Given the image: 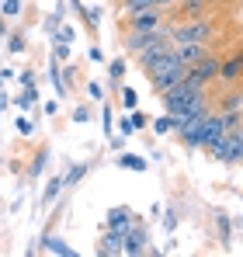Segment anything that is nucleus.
I'll return each mask as SVG.
<instances>
[{
  "instance_id": "f257e3e1",
  "label": "nucleus",
  "mask_w": 243,
  "mask_h": 257,
  "mask_svg": "<svg viewBox=\"0 0 243 257\" xmlns=\"http://www.w3.org/2000/svg\"><path fill=\"white\" fill-rule=\"evenodd\" d=\"M222 32H226V25H222V18L219 14H195V18H177V21H170L167 25V39L177 45V42H205V45H219L222 39Z\"/></svg>"
},
{
  "instance_id": "f03ea898",
  "label": "nucleus",
  "mask_w": 243,
  "mask_h": 257,
  "mask_svg": "<svg viewBox=\"0 0 243 257\" xmlns=\"http://www.w3.org/2000/svg\"><path fill=\"white\" fill-rule=\"evenodd\" d=\"M208 157L215 160V164H226V167H236L243 160V128H229L212 150H208Z\"/></svg>"
},
{
  "instance_id": "7ed1b4c3",
  "label": "nucleus",
  "mask_w": 243,
  "mask_h": 257,
  "mask_svg": "<svg viewBox=\"0 0 243 257\" xmlns=\"http://www.w3.org/2000/svg\"><path fill=\"white\" fill-rule=\"evenodd\" d=\"M163 21H167V14H163L160 7H143V11H129V14H122L118 28H122V32H150V28H160Z\"/></svg>"
},
{
  "instance_id": "20e7f679",
  "label": "nucleus",
  "mask_w": 243,
  "mask_h": 257,
  "mask_svg": "<svg viewBox=\"0 0 243 257\" xmlns=\"http://www.w3.org/2000/svg\"><path fill=\"white\" fill-rule=\"evenodd\" d=\"M184 73H188V66H181V63L174 59V49H170V56L163 59L160 66H153V70H150L146 77H150V84H153V90H157V94H163L167 87H174V84H177V80H181Z\"/></svg>"
},
{
  "instance_id": "39448f33",
  "label": "nucleus",
  "mask_w": 243,
  "mask_h": 257,
  "mask_svg": "<svg viewBox=\"0 0 243 257\" xmlns=\"http://www.w3.org/2000/svg\"><path fill=\"white\" fill-rule=\"evenodd\" d=\"M243 84V52L233 49V52H222L219 59V77H215V87H240Z\"/></svg>"
},
{
  "instance_id": "423d86ee",
  "label": "nucleus",
  "mask_w": 243,
  "mask_h": 257,
  "mask_svg": "<svg viewBox=\"0 0 243 257\" xmlns=\"http://www.w3.org/2000/svg\"><path fill=\"white\" fill-rule=\"evenodd\" d=\"M219 59H222V49H212V52H205L198 63H191V66H188V73H191L202 87H215V77H219Z\"/></svg>"
},
{
  "instance_id": "0eeeda50",
  "label": "nucleus",
  "mask_w": 243,
  "mask_h": 257,
  "mask_svg": "<svg viewBox=\"0 0 243 257\" xmlns=\"http://www.w3.org/2000/svg\"><path fill=\"white\" fill-rule=\"evenodd\" d=\"M170 49H174V42H170V39H157V42H150L146 49H139L132 59H136V66H139L143 73H150L153 66H160L163 59L170 56Z\"/></svg>"
},
{
  "instance_id": "6e6552de",
  "label": "nucleus",
  "mask_w": 243,
  "mask_h": 257,
  "mask_svg": "<svg viewBox=\"0 0 243 257\" xmlns=\"http://www.w3.org/2000/svg\"><path fill=\"white\" fill-rule=\"evenodd\" d=\"M146 243H150V233H146L143 219H132V226L122 233V254L125 257H143L146 254Z\"/></svg>"
},
{
  "instance_id": "1a4fd4ad",
  "label": "nucleus",
  "mask_w": 243,
  "mask_h": 257,
  "mask_svg": "<svg viewBox=\"0 0 243 257\" xmlns=\"http://www.w3.org/2000/svg\"><path fill=\"white\" fill-rule=\"evenodd\" d=\"M212 49H219V45H205V42H177V45H174V59H177L181 66H191V63H198L205 52H212Z\"/></svg>"
},
{
  "instance_id": "9d476101",
  "label": "nucleus",
  "mask_w": 243,
  "mask_h": 257,
  "mask_svg": "<svg viewBox=\"0 0 243 257\" xmlns=\"http://www.w3.org/2000/svg\"><path fill=\"white\" fill-rule=\"evenodd\" d=\"M35 254H56V257H77V250L63 240V236H56V233H42L39 247H35Z\"/></svg>"
},
{
  "instance_id": "9b49d317",
  "label": "nucleus",
  "mask_w": 243,
  "mask_h": 257,
  "mask_svg": "<svg viewBox=\"0 0 243 257\" xmlns=\"http://www.w3.org/2000/svg\"><path fill=\"white\" fill-rule=\"evenodd\" d=\"M132 219H136V212H132L129 205H111V209L104 212V229H118V233H125V229L132 226Z\"/></svg>"
},
{
  "instance_id": "f8f14e48",
  "label": "nucleus",
  "mask_w": 243,
  "mask_h": 257,
  "mask_svg": "<svg viewBox=\"0 0 243 257\" xmlns=\"http://www.w3.org/2000/svg\"><path fill=\"white\" fill-rule=\"evenodd\" d=\"M97 254L101 257H118L122 254V233L118 229H104L97 240Z\"/></svg>"
},
{
  "instance_id": "ddd939ff",
  "label": "nucleus",
  "mask_w": 243,
  "mask_h": 257,
  "mask_svg": "<svg viewBox=\"0 0 243 257\" xmlns=\"http://www.w3.org/2000/svg\"><path fill=\"white\" fill-rule=\"evenodd\" d=\"M59 66H63V63H59L56 56H49V66H45V80L52 84V94H56V97H66L70 90H66V84H63V73H59Z\"/></svg>"
},
{
  "instance_id": "4468645a",
  "label": "nucleus",
  "mask_w": 243,
  "mask_h": 257,
  "mask_svg": "<svg viewBox=\"0 0 243 257\" xmlns=\"http://www.w3.org/2000/svg\"><path fill=\"white\" fill-rule=\"evenodd\" d=\"M63 191H66V188H63V174H52V177L45 181V191H42V205H45V209H49V205H56V202L63 198Z\"/></svg>"
},
{
  "instance_id": "2eb2a0df",
  "label": "nucleus",
  "mask_w": 243,
  "mask_h": 257,
  "mask_svg": "<svg viewBox=\"0 0 243 257\" xmlns=\"http://www.w3.org/2000/svg\"><path fill=\"white\" fill-rule=\"evenodd\" d=\"M125 73H129V56H115V59H108V84H111V87L125 84Z\"/></svg>"
},
{
  "instance_id": "dca6fc26",
  "label": "nucleus",
  "mask_w": 243,
  "mask_h": 257,
  "mask_svg": "<svg viewBox=\"0 0 243 257\" xmlns=\"http://www.w3.org/2000/svg\"><path fill=\"white\" fill-rule=\"evenodd\" d=\"M212 226H215V233H219V243H229V240H233V219L222 212V209L212 212Z\"/></svg>"
},
{
  "instance_id": "f3484780",
  "label": "nucleus",
  "mask_w": 243,
  "mask_h": 257,
  "mask_svg": "<svg viewBox=\"0 0 243 257\" xmlns=\"http://www.w3.org/2000/svg\"><path fill=\"white\" fill-rule=\"evenodd\" d=\"M49 160H52L49 146H39V150L32 153V164H28V177H42V174L49 171Z\"/></svg>"
},
{
  "instance_id": "a211bd4d",
  "label": "nucleus",
  "mask_w": 243,
  "mask_h": 257,
  "mask_svg": "<svg viewBox=\"0 0 243 257\" xmlns=\"http://www.w3.org/2000/svg\"><path fill=\"white\" fill-rule=\"evenodd\" d=\"M4 45H7L11 56H21V52H28V35H25L21 28H11V32L4 35Z\"/></svg>"
},
{
  "instance_id": "6ab92c4d",
  "label": "nucleus",
  "mask_w": 243,
  "mask_h": 257,
  "mask_svg": "<svg viewBox=\"0 0 243 257\" xmlns=\"http://www.w3.org/2000/svg\"><path fill=\"white\" fill-rule=\"evenodd\" d=\"M11 104H14L18 111H25V115H28V111L39 104V87H35V84H32V87H21V94H18Z\"/></svg>"
},
{
  "instance_id": "aec40b11",
  "label": "nucleus",
  "mask_w": 243,
  "mask_h": 257,
  "mask_svg": "<svg viewBox=\"0 0 243 257\" xmlns=\"http://www.w3.org/2000/svg\"><path fill=\"white\" fill-rule=\"evenodd\" d=\"M115 164H118L122 171H136V174L150 171V160H146V157H139V153H122Z\"/></svg>"
},
{
  "instance_id": "412c9836",
  "label": "nucleus",
  "mask_w": 243,
  "mask_h": 257,
  "mask_svg": "<svg viewBox=\"0 0 243 257\" xmlns=\"http://www.w3.org/2000/svg\"><path fill=\"white\" fill-rule=\"evenodd\" d=\"M87 171H90V164H73L70 171L63 174V188H77L83 177H87Z\"/></svg>"
},
{
  "instance_id": "4be33fe9",
  "label": "nucleus",
  "mask_w": 243,
  "mask_h": 257,
  "mask_svg": "<svg viewBox=\"0 0 243 257\" xmlns=\"http://www.w3.org/2000/svg\"><path fill=\"white\" fill-rule=\"evenodd\" d=\"M118 101H122V108H125V111L139 108V90H136V87H129V84H122L118 87Z\"/></svg>"
},
{
  "instance_id": "5701e85b",
  "label": "nucleus",
  "mask_w": 243,
  "mask_h": 257,
  "mask_svg": "<svg viewBox=\"0 0 243 257\" xmlns=\"http://www.w3.org/2000/svg\"><path fill=\"white\" fill-rule=\"evenodd\" d=\"M150 128H153V136H174V118L163 111L160 118H153V122H150Z\"/></svg>"
},
{
  "instance_id": "b1692460",
  "label": "nucleus",
  "mask_w": 243,
  "mask_h": 257,
  "mask_svg": "<svg viewBox=\"0 0 243 257\" xmlns=\"http://www.w3.org/2000/svg\"><path fill=\"white\" fill-rule=\"evenodd\" d=\"M52 42H66V45H73V39H77V32H73V25H66V21H59V28L49 35Z\"/></svg>"
},
{
  "instance_id": "393cba45",
  "label": "nucleus",
  "mask_w": 243,
  "mask_h": 257,
  "mask_svg": "<svg viewBox=\"0 0 243 257\" xmlns=\"http://www.w3.org/2000/svg\"><path fill=\"white\" fill-rule=\"evenodd\" d=\"M14 128H18V136H25V139H32V136H35V122H32V118H28L25 111L18 115V122H14Z\"/></svg>"
},
{
  "instance_id": "a878e982",
  "label": "nucleus",
  "mask_w": 243,
  "mask_h": 257,
  "mask_svg": "<svg viewBox=\"0 0 243 257\" xmlns=\"http://www.w3.org/2000/svg\"><path fill=\"white\" fill-rule=\"evenodd\" d=\"M143 7H157L153 0H118V14H129V11H143Z\"/></svg>"
},
{
  "instance_id": "bb28decb",
  "label": "nucleus",
  "mask_w": 243,
  "mask_h": 257,
  "mask_svg": "<svg viewBox=\"0 0 243 257\" xmlns=\"http://www.w3.org/2000/svg\"><path fill=\"white\" fill-rule=\"evenodd\" d=\"M101 7H87V18H83V25H87V32H97L101 28Z\"/></svg>"
},
{
  "instance_id": "cd10ccee",
  "label": "nucleus",
  "mask_w": 243,
  "mask_h": 257,
  "mask_svg": "<svg viewBox=\"0 0 243 257\" xmlns=\"http://www.w3.org/2000/svg\"><path fill=\"white\" fill-rule=\"evenodd\" d=\"M0 14H4L7 21H14V18L21 14V0H4V4H0Z\"/></svg>"
},
{
  "instance_id": "c85d7f7f",
  "label": "nucleus",
  "mask_w": 243,
  "mask_h": 257,
  "mask_svg": "<svg viewBox=\"0 0 243 257\" xmlns=\"http://www.w3.org/2000/svg\"><path fill=\"white\" fill-rule=\"evenodd\" d=\"M59 73H63V84H66V90H73V87H77V66H73V63L59 66Z\"/></svg>"
},
{
  "instance_id": "c756f323",
  "label": "nucleus",
  "mask_w": 243,
  "mask_h": 257,
  "mask_svg": "<svg viewBox=\"0 0 243 257\" xmlns=\"http://www.w3.org/2000/svg\"><path fill=\"white\" fill-rule=\"evenodd\" d=\"M111 122H115V111H111L108 101H101V128H104V136L111 132Z\"/></svg>"
},
{
  "instance_id": "7c9ffc66",
  "label": "nucleus",
  "mask_w": 243,
  "mask_h": 257,
  "mask_svg": "<svg viewBox=\"0 0 243 257\" xmlns=\"http://www.w3.org/2000/svg\"><path fill=\"white\" fill-rule=\"evenodd\" d=\"M129 125H132V132H139V128L150 125V118H146V115H143L139 108H132V111H129Z\"/></svg>"
},
{
  "instance_id": "2f4dec72",
  "label": "nucleus",
  "mask_w": 243,
  "mask_h": 257,
  "mask_svg": "<svg viewBox=\"0 0 243 257\" xmlns=\"http://www.w3.org/2000/svg\"><path fill=\"white\" fill-rule=\"evenodd\" d=\"M90 115H94V111H90V104H77V108L70 111V118H73V122H90Z\"/></svg>"
},
{
  "instance_id": "473e14b6",
  "label": "nucleus",
  "mask_w": 243,
  "mask_h": 257,
  "mask_svg": "<svg viewBox=\"0 0 243 257\" xmlns=\"http://www.w3.org/2000/svg\"><path fill=\"white\" fill-rule=\"evenodd\" d=\"M14 80H18V84H21V87H32V84H35V80H39V77H35V70H28V66H25L21 73H14Z\"/></svg>"
},
{
  "instance_id": "72a5a7b5",
  "label": "nucleus",
  "mask_w": 243,
  "mask_h": 257,
  "mask_svg": "<svg viewBox=\"0 0 243 257\" xmlns=\"http://www.w3.org/2000/svg\"><path fill=\"white\" fill-rule=\"evenodd\" d=\"M52 56H56L59 63H66V59H70V45L66 42H52Z\"/></svg>"
},
{
  "instance_id": "f704fd0d",
  "label": "nucleus",
  "mask_w": 243,
  "mask_h": 257,
  "mask_svg": "<svg viewBox=\"0 0 243 257\" xmlns=\"http://www.w3.org/2000/svg\"><path fill=\"white\" fill-rule=\"evenodd\" d=\"M87 94H90V101H97V104L104 101V87L97 84V80H90V84H87Z\"/></svg>"
},
{
  "instance_id": "c9c22d12",
  "label": "nucleus",
  "mask_w": 243,
  "mask_h": 257,
  "mask_svg": "<svg viewBox=\"0 0 243 257\" xmlns=\"http://www.w3.org/2000/svg\"><path fill=\"white\" fill-rule=\"evenodd\" d=\"M163 229H167V233H174V229H177V212H174V209H167V212H163Z\"/></svg>"
},
{
  "instance_id": "e433bc0d",
  "label": "nucleus",
  "mask_w": 243,
  "mask_h": 257,
  "mask_svg": "<svg viewBox=\"0 0 243 257\" xmlns=\"http://www.w3.org/2000/svg\"><path fill=\"white\" fill-rule=\"evenodd\" d=\"M59 21H63V14H59V11H56V14H49V18H45V32L52 35V32L59 28Z\"/></svg>"
},
{
  "instance_id": "4c0bfd02",
  "label": "nucleus",
  "mask_w": 243,
  "mask_h": 257,
  "mask_svg": "<svg viewBox=\"0 0 243 257\" xmlns=\"http://www.w3.org/2000/svg\"><path fill=\"white\" fill-rule=\"evenodd\" d=\"M87 56H90V63H104V59H108L101 45H90V49H87Z\"/></svg>"
},
{
  "instance_id": "58836bf2",
  "label": "nucleus",
  "mask_w": 243,
  "mask_h": 257,
  "mask_svg": "<svg viewBox=\"0 0 243 257\" xmlns=\"http://www.w3.org/2000/svg\"><path fill=\"white\" fill-rule=\"evenodd\" d=\"M42 111H45L49 118H52V115H59V97H49V101L42 104Z\"/></svg>"
},
{
  "instance_id": "ea45409f",
  "label": "nucleus",
  "mask_w": 243,
  "mask_h": 257,
  "mask_svg": "<svg viewBox=\"0 0 243 257\" xmlns=\"http://www.w3.org/2000/svg\"><path fill=\"white\" fill-rule=\"evenodd\" d=\"M118 136H125V139H129V136H136V132H132V125H129V115L118 122Z\"/></svg>"
},
{
  "instance_id": "a19ab883",
  "label": "nucleus",
  "mask_w": 243,
  "mask_h": 257,
  "mask_svg": "<svg viewBox=\"0 0 243 257\" xmlns=\"http://www.w3.org/2000/svg\"><path fill=\"white\" fill-rule=\"evenodd\" d=\"M7 32H11V28H7V18L0 14V42H4V35H7Z\"/></svg>"
},
{
  "instance_id": "79ce46f5",
  "label": "nucleus",
  "mask_w": 243,
  "mask_h": 257,
  "mask_svg": "<svg viewBox=\"0 0 243 257\" xmlns=\"http://www.w3.org/2000/svg\"><path fill=\"white\" fill-rule=\"evenodd\" d=\"M4 108H11V97H7V94L0 90V111H4Z\"/></svg>"
},
{
  "instance_id": "37998d69",
  "label": "nucleus",
  "mask_w": 243,
  "mask_h": 257,
  "mask_svg": "<svg viewBox=\"0 0 243 257\" xmlns=\"http://www.w3.org/2000/svg\"><path fill=\"white\" fill-rule=\"evenodd\" d=\"M4 84H7V80H4V73H0V90H4Z\"/></svg>"
},
{
  "instance_id": "c03bdc74",
  "label": "nucleus",
  "mask_w": 243,
  "mask_h": 257,
  "mask_svg": "<svg viewBox=\"0 0 243 257\" xmlns=\"http://www.w3.org/2000/svg\"><path fill=\"white\" fill-rule=\"evenodd\" d=\"M212 4H215V0H212Z\"/></svg>"
}]
</instances>
